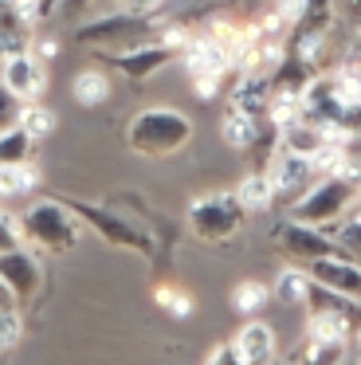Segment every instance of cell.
Returning a JSON list of instances; mask_svg holds the SVG:
<instances>
[{"instance_id":"cell-1","label":"cell","mask_w":361,"mask_h":365,"mask_svg":"<svg viewBox=\"0 0 361 365\" xmlns=\"http://www.w3.org/2000/svg\"><path fill=\"white\" fill-rule=\"evenodd\" d=\"M361 192V173L357 169H334L322 173L302 197L290 205V220L314 224V228H334L342 216H350L353 200Z\"/></svg>"},{"instance_id":"cell-2","label":"cell","mask_w":361,"mask_h":365,"mask_svg":"<svg viewBox=\"0 0 361 365\" xmlns=\"http://www.w3.org/2000/svg\"><path fill=\"white\" fill-rule=\"evenodd\" d=\"M126 142L141 158H169V153H180L193 142V122H188V114L173 110V106H146L130 118Z\"/></svg>"},{"instance_id":"cell-3","label":"cell","mask_w":361,"mask_h":365,"mask_svg":"<svg viewBox=\"0 0 361 365\" xmlns=\"http://www.w3.org/2000/svg\"><path fill=\"white\" fill-rule=\"evenodd\" d=\"M157 20L149 12H126V9H114V12H102V16H91L86 24L75 28V43L94 56L102 51H126V48H138L146 40H157Z\"/></svg>"},{"instance_id":"cell-4","label":"cell","mask_w":361,"mask_h":365,"mask_svg":"<svg viewBox=\"0 0 361 365\" xmlns=\"http://www.w3.org/2000/svg\"><path fill=\"white\" fill-rule=\"evenodd\" d=\"M16 228H20L24 244H31L36 252H47V255L71 252L78 244V236H83L63 200H36V205H28L16 216Z\"/></svg>"},{"instance_id":"cell-5","label":"cell","mask_w":361,"mask_h":365,"mask_svg":"<svg viewBox=\"0 0 361 365\" xmlns=\"http://www.w3.org/2000/svg\"><path fill=\"white\" fill-rule=\"evenodd\" d=\"M248 220V208L235 192H208L188 205V232L204 244H228Z\"/></svg>"},{"instance_id":"cell-6","label":"cell","mask_w":361,"mask_h":365,"mask_svg":"<svg viewBox=\"0 0 361 365\" xmlns=\"http://www.w3.org/2000/svg\"><path fill=\"white\" fill-rule=\"evenodd\" d=\"M63 205L71 208L75 220H83L91 232H98L106 244L126 247V252H138V255H146V259H153V236H149L146 228H138V224H130L126 216H118L114 208L94 205V200H63Z\"/></svg>"},{"instance_id":"cell-7","label":"cell","mask_w":361,"mask_h":365,"mask_svg":"<svg viewBox=\"0 0 361 365\" xmlns=\"http://www.w3.org/2000/svg\"><path fill=\"white\" fill-rule=\"evenodd\" d=\"M177 59L185 63V71L193 75L196 95H204V98L216 95L224 71H232V48H228L216 32H208V28H200V32H196L193 40L180 48Z\"/></svg>"},{"instance_id":"cell-8","label":"cell","mask_w":361,"mask_h":365,"mask_svg":"<svg viewBox=\"0 0 361 365\" xmlns=\"http://www.w3.org/2000/svg\"><path fill=\"white\" fill-rule=\"evenodd\" d=\"M177 56L180 51L169 48L165 40H146L138 48H126V51H102L98 59L106 63V71H118L122 79H133V83H146L157 71H165Z\"/></svg>"},{"instance_id":"cell-9","label":"cell","mask_w":361,"mask_h":365,"mask_svg":"<svg viewBox=\"0 0 361 365\" xmlns=\"http://www.w3.org/2000/svg\"><path fill=\"white\" fill-rule=\"evenodd\" d=\"M275 247H279L287 259H295L298 267L322 255H345L337 236H326V228H314V224H298V220H283L275 228Z\"/></svg>"},{"instance_id":"cell-10","label":"cell","mask_w":361,"mask_h":365,"mask_svg":"<svg viewBox=\"0 0 361 365\" xmlns=\"http://www.w3.org/2000/svg\"><path fill=\"white\" fill-rule=\"evenodd\" d=\"M350 95L353 91L337 79V71L334 75H314L310 87L302 91V118L334 134V122H337V114H342V106Z\"/></svg>"},{"instance_id":"cell-11","label":"cell","mask_w":361,"mask_h":365,"mask_svg":"<svg viewBox=\"0 0 361 365\" xmlns=\"http://www.w3.org/2000/svg\"><path fill=\"white\" fill-rule=\"evenodd\" d=\"M0 83L12 91L20 103H36L47 87V71H44V59L36 51H16V56L0 59Z\"/></svg>"},{"instance_id":"cell-12","label":"cell","mask_w":361,"mask_h":365,"mask_svg":"<svg viewBox=\"0 0 361 365\" xmlns=\"http://www.w3.org/2000/svg\"><path fill=\"white\" fill-rule=\"evenodd\" d=\"M0 283L8 287V291L16 294V302H28L39 294V287H44V267H39V259L28 252V247H12V252H0Z\"/></svg>"},{"instance_id":"cell-13","label":"cell","mask_w":361,"mask_h":365,"mask_svg":"<svg viewBox=\"0 0 361 365\" xmlns=\"http://www.w3.org/2000/svg\"><path fill=\"white\" fill-rule=\"evenodd\" d=\"M302 271L314 283H322V287H330V291L345 294V299L361 302V263L350 259V255H322V259L302 263Z\"/></svg>"},{"instance_id":"cell-14","label":"cell","mask_w":361,"mask_h":365,"mask_svg":"<svg viewBox=\"0 0 361 365\" xmlns=\"http://www.w3.org/2000/svg\"><path fill=\"white\" fill-rule=\"evenodd\" d=\"M314 161L310 158H295V153H283L279 158V165L271 169V189H275V197H283V200H298L306 189L314 185Z\"/></svg>"},{"instance_id":"cell-15","label":"cell","mask_w":361,"mask_h":365,"mask_svg":"<svg viewBox=\"0 0 361 365\" xmlns=\"http://www.w3.org/2000/svg\"><path fill=\"white\" fill-rule=\"evenodd\" d=\"M232 346L248 365H271L275 357H279V341H275L271 322H259V318H251L248 326H240Z\"/></svg>"},{"instance_id":"cell-16","label":"cell","mask_w":361,"mask_h":365,"mask_svg":"<svg viewBox=\"0 0 361 365\" xmlns=\"http://www.w3.org/2000/svg\"><path fill=\"white\" fill-rule=\"evenodd\" d=\"M330 130L314 126V122H306L302 114H298L295 122H287V126H279V142H283V153H295V158H318L322 150L330 145Z\"/></svg>"},{"instance_id":"cell-17","label":"cell","mask_w":361,"mask_h":365,"mask_svg":"<svg viewBox=\"0 0 361 365\" xmlns=\"http://www.w3.org/2000/svg\"><path fill=\"white\" fill-rule=\"evenodd\" d=\"M220 130H224V142L232 145V150H251L255 142H263V134L271 130V122H267V118H255V114H248V110H235V106H228Z\"/></svg>"},{"instance_id":"cell-18","label":"cell","mask_w":361,"mask_h":365,"mask_svg":"<svg viewBox=\"0 0 361 365\" xmlns=\"http://www.w3.org/2000/svg\"><path fill=\"white\" fill-rule=\"evenodd\" d=\"M235 110H248L255 118H267V106H271V75H240L232 87V103Z\"/></svg>"},{"instance_id":"cell-19","label":"cell","mask_w":361,"mask_h":365,"mask_svg":"<svg viewBox=\"0 0 361 365\" xmlns=\"http://www.w3.org/2000/svg\"><path fill=\"white\" fill-rule=\"evenodd\" d=\"M71 95H75V103L86 106V110L106 106L110 95H114V87H110V71H106V67H83V71H75Z\"/></svg>"},{"instance_id":"cell-20","label":"cell","mask_w":361,"mask_h":365,"mask_svg":"<svg viewBox=\"0 0 361 365\" xmlns=\"http://www.w3.org/2000/svg\"><path fill=\"white\" fill-rule=\"evenodd\" d=\"M31 48V24L16 12L12 0H0V59Z\"/></svg>"},{"instance_id":"cell-21","label":"cell","mask_w":361,"mask_h":365,"mask_svg":"<svg viewBox=\"0 0 361 365\" xmlns=\"http://www.w3.org/2000/svg\"><path fill=\"white\" fill-rule=\"evenodd\" d=\"M345 349H350V341H345V338H322V334H306L302 346L295 349V361H298V365H342V361H345Z\"/></svg>"},{"instance_id":"cell-22","label":"cell","mask_w":361,"mask_h":365,"mask_svg":"<svg viewBox=\"0 0 361 365\" xmlns=\"http://www.w3.org/2000/svg\"><path fill=\"white\" fill-rule=\"evenodd\" d=\"M36 185H39V173L31 161H24V165H0V200L28 197V192H36Z\"/></svg>"},{"instance_id":"cell-23","label":"cell","mask_w":361,"mask_h":365,"mask_svg":"<svg viewBox=\"0 0 361 365\" xmlns=\"http://www.w3.org/2000/svg\"><path fill=\"white\" fill-rule=\"evenodd\" d=\"M20 330H24L20 302H16V294L0 283V354H4V349H12L16 341H20Z\"/></svg>"},{"instance_id":"cell-24","label":"cell","mask_w":361,"mask_h":365,"mask_svg":"<svg viewBox=\"0 0 361 365\" xmlns=\"http://www.w3.org/2000/svg\"><path fill=\"white\" fill-rule=\"evenodd\" d=\"M31 153H36V138L24 134L20 122L0 130V165H24V161H31Z\"/></svg>"},{"instance_id":"cell-25","label":"cell","mask_w":361,"mask_h":365,"mask_svg":"<svg viewBox=\"0 0 361 365\" xmlns=\"http://www.w3.org/2000/svg\"><path fill=\"white\" fill-rule=\"evenodd\" d=\"M306 291H310V275H306L302 267H283L279 271V279H275V287H271V294L279 302H290V307H302V299H306Z\"/></svg>"},{"instance_id":"cell-26","label":"cell","mask_w":361,"mask_h":365,"mask_svg":"<svg viewBox=\"0 0 361 365\" xmlns=\"http://www.w3.org/2000/svg\"><path fill=\"white\" fill-rule=\"evenodd\" d=\"M235 197L243 200V208H267L275 200V189H271V177H267V169H255V173H248L240 181V189H235Z\"/></svg>"},{"instance_id":"cell-27","label":"cell","mask_w":361,"mask_h":365,"mask_svg":"<svg viewBox=\"0 0 361 365\" xmlns=\"http://www.w3.org/2000/svg\"><path fill=\"white\" fill-rule=\"evenodd\" d=\"M334 71H337V79H342L353 95H361V32L353 36V40L342 43V56H337Z\"/></svg>"},{"instance_id":"cell-28","label":"cell","mask_w":361,"mask_h":365,"mask_svg":"<svg viewBox=\"0 0 361 365\" xmlns=\"http://www.w3.org/2000/svg\"><path fill=\"white\" fill-rule=\"evenodd\" d=\"M20 130H24L28 138H36V142H44V138L55 130V114L47 110L39 98H36V103H24V106H20Z\"/></svg>"},{"instance_id":"cell-29","label":"cell","mask_w":361,"mask_h":365,"mask_svg":"<svg viewBox=\"0 0 361 365\" xmlns=\"http://www.w3.org/2000/svg\"><path fill=\"white\" fill-rule=\"evenodd\" d=\"M267 283H259V279H243V283L232 287V307L240 310V314H255V310L267 307Z\"/></svg>"},{"instance_id":"cell-30","label":"cell","mask_w":361,"mask_h":365,"mask_svg":"<svg viewBox=\"0 0 361 365\" xmlns=\"http://www.w3.org/2000/svg\"><path fill=\"white\" fill-rule=\"evenodd\" d=\"M334 138H361V95H350L334 122Z\"/></svg>"},{"instance_id":"cell-31","label":"cell","mask_w":361,"mask_h":365,"mask_svg":"<svg viewBox=\"0 0 361 365\" xmlns=\"http://www.w3.org/2000/svg\"><path fill=\"white\" fill-rule=\"evenodd\" d=\"M334 236H337V244H342V252L350 255V259L361 263V216L350 212V216H345V224H337Z\"/></svg>"},{"instance_id":"cell-32","label":"cell","mask_w":361,"mask_h":365,"mask_svg":"<svg viewBox=\"0 0 361 365\" xmlns=\"http://www.w3.org/2000/svg\"><path fill=\"white\" fill-rule=\"evenodd\" d=\"M157 302H161L169 314H177V318L193 314V299H188L185 291H177V287H161V291H157Z\"/></svg>"},{"instance_id":"cell-33","label":"cell","mask_w":361,"mask_h":365,"mask_svg":"<svg viewBox=\"0 0 361 365\" xmlns=\"http://www.w3.org/2000/svg\"><path fill=\"white\" fill-rule=\"evenodd\" d=\"M20 98L12 95V91L4 87V83H0V130H8V126H16V122H20Z\"/></svg>"},{"instance_id":"cell-34","label":"cell","mask_w":361,"mask_h":365,"mask_svg":"<svg viewBox=\"0 0 361 365\" xmlns=\"http://www.w3.org/2000/svg\"><path fill=\"white\" fill-rule=\"evenodd\" d=\"M337 153H342V169H357L361 173V138H334Z\"/></svg>"},{"instance_id":"cell-35","label":"cell","mask_w":361,"mask_h":365,"mask_svg":"<svg viewBox=\"0 0 361 365\" xmlns=\"http://www.w3.org/2000/svg\"><path fill=\"white\" fill-rule=\"evenodd\" d=\"M20 228H16V220L0 208V252H12V247H20Z\"/></svg>"},{"instance_id":"cell-36","label":"cell","mask_w":361,"mask_h":365,"mask_svg":"<svg viewBox=\"0 0 361 365\" xmlns=\"http://www.w3.org/2000/svg\"><path fill=\"white\" fill-rule=\"evenodd\" d=\"M204 365H248V361H243V357L235 354V346H232V341H220V346L212 349L208 357H204Z\"/></svg>"},{"instance_id":"cell-37","label":"cell","mask_w":361,"mask_h":365,"mask_svg":"<svg viewBox=\"0 0 361 365\" xmlns=\"http://www.w3.org/2000/svg\"><path fill=\"white\" fill-rule=\"evenodd\" d=\"M161 0H114V9H126V12H153Z\"/></svg>"},{"instance_id":"cell-38","label":"cell","mask_w":361,"mask_h":365,"mask_svg":"<svg viewBox=\"0 0 361 365\" xmlns=\"http://www.w3.org/2000/svg\"><path fill=\"white\" fill-rule=\"evenodd\" d=\"M337 9L345 12V16H353V20H361V0H337Z\"/></svg>"},{"instance_id":"cell-39","label":"cell","mask_w":361,"mask_h":365,"mask_svg":"<svg viewBox=\"0 0 361 365\" xmlns=\"http://www.w3.org/2000/svg\"><path fill=\"white\" fill-rule=\"evenodd\" d=\"M271 365H298V361H279V357H275V361Z\"/></svg>"},{"instance_id":"cell-40","label":"cell","mask_w":361,"mask_h":365,"mask_svg":"<svg viewBox=\"0 0 361 365\" xmlns=\"http://www.w3.org/2000/svg\"><path fill=\"white\" fill-rule=\"evenodd\" d=\"M357 349H361V326H357Z\"/></svg>"},{"instance_id":"cell-41","label":"cell","mask_w":361,"mask_h":365,"mask_svg":"<svg viewBox=\"0 0 361 365\" xmlns=\"http://www.w3.org/2000/svg\"><path fill=\"white\" fill-rule=\"evenodd\" d=\"M357 32H361V20H357Z\"/></svg>"}]
</instances>
